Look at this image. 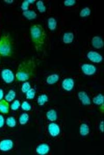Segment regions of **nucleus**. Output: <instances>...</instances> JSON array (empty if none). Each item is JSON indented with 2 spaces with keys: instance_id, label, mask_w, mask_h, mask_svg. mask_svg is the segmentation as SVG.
<instances>
[{
  "instance_id": "obj_11",
  "label": "nucleus",
  "mask_w": 104,
  "mask_h": 155,
  "mask_svg": "<svg viewBox=\"0 0 104 155\" xmlns=\"http://www.w3.org/2000/svg\"><path fill=\"white\" fill-rule=\"evenodd\" d=\"M78 97L82 104L84 105H90L91 104V100L86 92L80 91L78 93Z\"/></svg>"
},
{
  "instance_id": "obj_36",
  "label": "nucleus",
  "mask_w": 104,
  "mask_h": 155,
  "mask_svg": "<svg viewBox=\"0 0 104 155\" xmlns=\"http://www.w3.org/2000/svg\"><path fill=\"white\" fill-rule=\"evenodd\" d=\"M104 104H102L101 105H100V111L101 112V113H104Z\"/></svg>"
},
{
  "instance_id": "obj_38",
  "label": "nucleus",
  "mask_w": 104,
  "mask_h": 155,
  "mask_svg": "<svg viewBox=\"0 0 104 155\" xmlns=\"http://www.w3.org/2000/svg\"><path fill=\"white\" fill-rule=\"evenodd\" d=\"M28 2L29 3V4H34L35 2L36 1L35 0H28Z\"/></svg>"
},
{
  "instance_id": "obj_7",
  "label": "nucleus",
  "mask_w": 104,
  "mask_h": 155,
  "mask_svg": "<svg viewBox=\"0 0 104 155\" xmlns=\"http://www.w3.org/2000/svg\"><path fill=\"white\" fill-rule=\"evenodd\" d=\"M14 147V142L12 140L4 139L0 142V150L2 151H8Z\"/></svg>"
},
{
  "instance_id": "obj_30",
  "label": "nucleus",
  "mask_w": 104,
  "mask_h": 155,
  "mask_svg": "<svg viewBox=\"0 0 104 155\" xmlns=\"http://www.w3.org/2000/svg\"><path fill=\"white\" fill-rule=\"evenodd\" d=\"M21 109L25 111H30L31 109V106L28 101H23L21 105Z\"/></svg>"
},
{
  "instance_id": "obj_20",
  "label": "nucleus",
  "mask_w": 104,
  "mask_h": 155,
  "mask_svg": "<svg viewBox=\"0 0 104 155\" xmlns=\"http://www.w3.org/2000/svg\"><path fill=\"white\" fill-rule=\"evenodd\" d=\"M48 101H49V97L46 94H41L37 97V104L39 106H43Z\"/></svg>"
},
{
  "instance_id": "obj_5",
  "label": "nucleus",
  "mask_w": 104,
  "mask_h": 155,
  "mask_svg": "<svg viewBox=\"0 0 104 155\" xmlns=\"http://www.w3.org/2000/svg\"><path fill=\"white\" fill-rule=\"evenodd\" d=\"M81 69L83 74L88 76L95 75L97 71L96 66L90 63H83L81 66Z\"/></svg>"
},
{
  "instance_id": "obj_37",
  "label": "nucleus",
  "mask_w": 104,
  "mask_h": 155,
  "mask_svg": "<svg viewBox=\"0 0 104 155\" xmlns=\"http://www.w3.org/2000/svg\"><path fill=\"white\" fill-rule=\"evenodd\" d=\"M7 4H12L14 2L13 0H11V1H8V0H4V1Z\"/></svg>"
},
{
  "instance_id": "obj_23",
  "label": "nucleus",
  "mask_w": 104,
  "mask_h": 155,
  "mask_svg": "<svg viewBox=\"0 0 104 155\" xmlns=\"http://www.w3.org/2000/svg\"><path fill=\"white\" fill-rule=\"evenodd\" d=\"M93 102L97 105H101L104 103V96L103 94H98L93 99Z\"/></svg>"
},
{
  "instance_id": "obj_8",
  "label": "nucleus",
  "mask_w": 104,
  "mask_h": 155,
  "mask_svg": "<svg viewBox=\"0 0 104 155\" xmlns=\"http://www.w3.org/2000/svg\"><path fill=\"white\" fill-rule=\"evenodd\" d=\"M62 89L65 91H68V92L71 91L74 87V80L73 79L70 78H66L62 81Z\"/></svg>"
},
{
  "instance_id": "obj_6",
  "label": "nucleus",
  "mask_w": 104,
  "mask_h": 155,
  "mask_svg": "<svg viewBox=\"0 0 104 155\" xmlns=\"http://www.w3.org/2000/svg\"><path fill=\"white\" fill-rule=\"evenodd\" d=\"M86 56L90 61L94 63H100L103 60L102 55L96 51H91L88 52Z\"/></svg>"
},
{
  "instance_id": "obj_13",
  "label": "nucleus",
  "mask_w": 104,
  "mask_h": 155,
  "mask_svg": "<svg viewBox=\"0 0 104 155\" xmlns=\"http://www.w3.org/2000/svg\"><path fill=\"white\" fill-rule=\"evenodd\" d=\"M10 111V104L5 99L0 101V113L3 114H8Z\"/></svg>"
},
{
  "instance_id": "obj_10",
  "label": "nucleus",
  "mask_w": 104,
  "mask_h": 155,
  "mask_svg": "<svg viewBox=\"0 0 104 155\" xmlns=\"http://www.w3.org/2000/svg\"><path fill=\"white\" fill-rule=\"evenodd\" d=\"M50 150V147L48 144L42 143L40 144L36 148V153L40 155H45L49 153Z\"/></svg>"
},
{
  "instance_id": "obj_27",
  "label": "nucleus",
  "mask_w": 104,
  "mask_h": 155,
  "mask_svg": "<svg viewBox=\"0 0 104 155\" xmlns=\"http://www.w3.org/2000/svg\"><path fill=\"white\" fill-rule=\"evenodd\" d=\"M25 94H25L26 99L31 100L35 98V90L33 88H31Z\"/></svg>"
},
{
  "instance_id": "obj_3",
  "label": "nucleus",
  "mask_w": 104,
  "mask_h": 155,
  "mask_svg": "<svg viewBox=\"0 0 104 155\" xmlns=\"http://www.w3.org/2000/svg\"><path fill=\"white\" fill-rule=\"evenodd\" d=\"M14 43L9 33H3L0 37V56L10 57L14 53Z\"/></svg>"
},
{
  "instance_id": "obj_2",
  "label": "nucleus",
  "mask_w": 104,
  "mask_h": 155,
  "mask_svg": "<svg viewBox=\"0 0 104 155\" xmlns=\"http://www.w3.org/2000/svg\"><path fill=\"white\" fill-rule=\"evenodd\" d=\"M30 36L31 41L37 52H41L43 47L46 39V32L43 27L40 24H34L30 27Z\"/></svg>"
},
{
  "instance_id": "obj_12",
  "label": "nucleus",
  "mask_w": 104,
  "mask_h": 155,
  "mask_svg": "<svg viewBox=\"0 0 104 155\" xmlns=\"http://www.w3.org/2000/svg\"><path fill=\"white\" fill-rule=\"evenodd\" d=\"M92 45L96 49H100L104 46L103 40L99 36H94L92 39Z\"/></svg>"
},
{
  "instance_id": "obj_35",
  "label": "nucleus",
  "mask_w": 104,
  "mask_h": 155,
  "mask_svg": "<svg viewBox=\"0 0 104 155\" xmlns=\"http://www.w3.org/2000/svg\"><path fill=\"white\" fill-rule=\"evenodd\" d=\"M4 97V92L2 89H0V101H1L3 99Z\"/></svg>"
},
{
  "instance_id": "obj_16",
  "label": "nucleus",
  "mask_w": 104,
  "mask_h": 155,
  "mask_svg": "<svg viewBox=\"0 0 104 155\" xmlns=\"http://www.w3.org/2000/svg\"><path fill=\"white\" fill-rule=\"evenodd\" d=\"M46 116L47 119L52 122L55 121L57 119V113L54 109L49 110L46 113Z\"/></svg>"
},
{
  "instance_id": "obj_18",
  "label": "nucleus",
  "mask_w": 104,
  "mask_h": 155,
  "mask_svg": "<svg viewBox=\"0 0 104 155\" xmlns=\"http://www.w3.org/2000/svg\"><path fill=\"white\" fill-rule=\"evenodd\" d=\"M57 23L55 18L50 17L47 20V26L50 30L54 31L57 28Z\"/></svg>"
},
{
  "instance_id": "obj_9",
  "label": "nucleus",
  "mask_w": 104,
  "mask_h": 155,
  "mask_svg": "<svg viewBox=\"0 0 104 155\" xmlns=\"http://www.w3.org/2000/svg\"><path fill=\"white\" fill-rule=\"evenodd\" d=\"M48 131L51 136L56 137L60 134V127L55 123H51L48 125Z\"/></svg>"
},
{
  "instance_id": "obj_34",
  "label": "nucleus",
  "mask_w": 104,
  "mask_h": 155,
  "mask_svg": "<svg viewBox=\"0 0 104 155\" xmlns=\"http://www.w3.org/2000/svg\"><path fill=\"white\" fill-rule=\"evenodd\" d=\"M100 131L102 132V133H103V132H104V128H103V121H101V122H100Z\"/></svg>"
},
{
  "instance_id": "obj_19",
  "label": "nucleus",
  "mask_w": 104,
  "mask_h": 155,
  "mask_svg": "<svg viewBox=\"0 0 104 155\" xmlns=\"http://www.w3.org/2000/svg\"><path fill=\"white\" fill-rule=\"evenodd\" d=\"M80 134L82 136H86L90 133V128L87 124L82 123L80 127Z\"/></svg>"
},
{
  "instance_id": "obj_17",
  "label": "nucleus",
  "mask_w": 104,
  "mask_h": 155,
  "mask_svg": "<svg viewBox=\"0 0 104 155\" xmlns=\"http://www.w3.org/2000/svg\"><path fill=\"white\" fill-rule=\"evenodd\" d=\"M23 16L29 20L35 19L37 17V13L34 11H31V10L23 11Z\"/></svg>"
},
{
  "instance_id": "obj_4",
  "label": "nucleus",
  "mask_w": 104,
  "mask_h": 155,
  "mask_svg": "<svg viewBox=\"0 0 104 155\" xmlns=\"http://www.w3.org/2000/svg\"><path fill=\"white\" fill-rule=\"evenodd\" d=\"M1 77L5 82L9 84L13 82L15 79L14 73L7 68L3 69L1 71Z\"/></svg>"
},
{
  "instance_id": "obj_31",
  "label": "nucleus",
  "mask_w": 104,
  "mask_h": 155,
  "mask_svg": "<svg viewBox=\"0 0 104 155\" xmlns=\"http://www.w3.org/2000/svg\"><path fill=\"white\" fill-rule=\"evenodd\" d=\"M64 5L67 7H71L76 4V1L75 0H66L64 1Z\"/></svg>"
},
{
  "instance_id": "obj_22",
  "label": "nucleus",
  "mask_w": 104,
  "mask_h": 155,
  "mask_svg": "<svg viewBox=\"0 0 104 155\" xmlns=\"http://www.w3.org/2000/svg\"><path fill=\"white\" fill-rule=\"evenodd\" d=\"M16 97V92L13 89L9 90L5 97V99L8 102H11L14 101Z\"/></svg>"
},
{
  "instance_id": "obj_21",
  "label": "nucleus",
  "mask_w": 104,
  "mask_h": 155,
  "mask_svg": "<svg viewBox=\"0 0 104 155\" xmlns=\"http://www.w3.org/2000/svg\"><path fill=\"white\" fill-rule=\"evenodd\" d=\"M29 120V116L27 113H23L19 116V122L21 125H25Z\"/></svg>"
},
{
  "instance_id": "obj_33",
  "label": "nucleus",
  "mask_w": 104,
  "mask_h": 155,
  "mask_svg": "<svg viewBox=\"0 0 104 155\" xmlns=\"http://www.w3.org/2000/svg\"><path fill=\"white\" fill-rule=\"evenodd\" d=\"M5 123L4 118L2 115H0V128H2Z\"/></svg>"
},
{
  "instance_id": "obj_32",
  "label": "nucleus",
  "mask_w": 104,
  "mask_h": 155,
  "mask_svg": "<svg viewBox=\"0 0 104 155\" xmlns=\"http://www.w3.org/2000/svg\"><path fill=\"white\" fill-rule=\"evenodd\" d=\"M30 5L29 3L28 2V0H25L23 1L22 4H21V9L23 11H28L29 8V5Z\"/></svg>"
},
{
  "instance_id": "obj_26",
  "label": "nucleus",
  "mask_w": 104,
  "mask_h": 155,
  "mask_svg": "<svg viewBox=\"0 0 104 155\" xmlns=\"http://www.w3.org/2000/svg\"><path fill=\"white\" fill-rule=\"evenodd\" d=\"M6 124L10 128H14L16 125V120L14 117H9L6 120Z\"/></svg>"
},
{
  "instance_id": "obj_1",
  "label": "nucleus",
  "mask_w": 104,
  "mask_h": 155,
  "mask_svg": "<svg viewBox=\"0 0 104 155\" xmlns=\"http://www.w3.org/2000/svg\"><path fill=\"white\" fill-rule=\"evenodd\" d=\"M35 69L36 63L35 59H29L22 61L18 66L16 73L17 81L25 82L30 80L35 75Z\"/></svg>"
},
{
  "instance_id": "obj_25",
  "label": "nucleus",
  "mask_w": 104,
  "mask_h": 155,
  "mask_svg": "<svg viewBox=\"0 0 104 155\" xmlns=\"http://www.w3.org/2000/svg\"><path fill=\"white\" fill-rule=\"evenodd\" d=\"M91 14V10L88 7H86L83 8L80 12V16L81 17H88Z\"/></svg>"
},
{
  "instance_id": "obj_15",
  "label": "nucleus",
  "mask_w": 104,
  "mask_h": 155,
  "mask_svg": "<svg viewBox=\"0 0 104 155\" xmlns=\"http://www.w3.org/2000/svg\"><path fill=\"white\" fill-rule=\"evenodd\" d=\"M59 80V75L58 74H52L46 78V83L49 85L55 84Z\"/></svg>"
},
{
  "instance_id": "obj_29",
  "label": "nucleus",
  "mask_w": 104,
  "mask_h": 155,
  "mask_svg": "<svg viewBox=\"0 0 104 155\" xmlns=\"http://www.w3.org/2000/svg\"><path fill=\"white\" fill-rule=\"evenodd\" d=\"M21 106V102L19 100H15L13 101V103L10 106V108L13 111H16L18 110Z\"/></svg>"
},
{
  "instance_id": "obj_28",
  "label": "nucleus",
  "mask_w": 104,
  "mask_h": 155,
  "mask_svg": "<svg viewBox=\"0 0 104 155\" xmlns=\"http://www.w3.org/2000/svg\"><path fill=\"white\" fill-rule=\"evenodd\" d=\"M31 85L29 82H25L21 87V91L23 93H26L31 89Z\"/></svg>"
},
{
  "instance_id": "obj_24",
  "label": "nucleus",
  "mask_w": 104,
  "mask_h": 155,
  "mask_svg": "<svg viewBox=\"0 0 104 155\" xmlns=\"http://www.w3.org/2000/svg\"><path fill=\"white\" fill-rule=\"evenodd\" d=\"M36 6L40 13H45L46 12V7L44 4V3L41 0L37 1L36 3Z\"/></svg>"
},
{
  "instance_id": "obj_14",
  "label": "nucleus",
  "mask_w": 104,
  "mask_h": 155,
  "mask_svg": "<svg viewBox=\"0 0 104 155\" xmlns=\"http://www.w3.org/2000/svg\"><path fill=\"white\" fill-rule=\"evenodd\" d=\"M74 40V34L73 32H66L64 34L62 37V41L65 44H70Z\"/></svg>"
}]
</instances>
